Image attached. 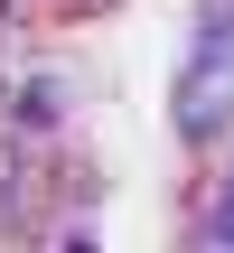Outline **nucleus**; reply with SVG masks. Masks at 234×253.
<instances>
[{
    "label": "nucleus",
    "instance_id": "1",
    "mask_svg": "<svg viewBox=\"0 0 234 253\" xmlns=\"http://www.w3.org/2000/svg\"><path fill=\"white\" fill-rule=\"evenodd\" d=\"M169 131L188 160H216L234 141V0H197V28H188L178 84H169Z\"/></svg>",
    "mask_w": 234,
    "mask_h": 253
},
{
    "label": "nucleus",
    "instance_id": "2",
    "mask_svg": "<svg viewBox=\"0 0 234 253\" xmlns=\"http://www.w3.org/2000/svg\"><path fill=\"white\" fill-rule=\"evenodd\" d=\"M28 235H38V244H103V225H94V216H84V207H66V216H38V225H28Z\"/></svg>",
    "mask_w": 234,
    "mask_h": 253
}]
</instances>
